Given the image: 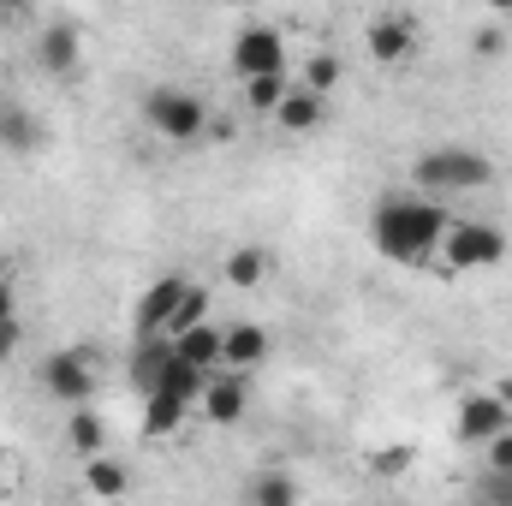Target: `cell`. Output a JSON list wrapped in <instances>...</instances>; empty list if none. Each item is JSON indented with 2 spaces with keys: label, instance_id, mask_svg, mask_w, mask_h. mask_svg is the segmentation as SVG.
Returning <instances> with one entry per match:
<instances>
[{
  "label": "cell",
  "instance_id": "484cf974",
  "mask_svg": "<svg viewBox=\"0 0 512 506\" xmlns=\"http://www.w3.org/2000/svg\"><path fill=\"white\" fill-rule=\"evenodd\" d=\"M471 54H477V60H501V54H507V30H495V24L477 30V36H471Z\"/></svg>",
  "mask_w": 512,
  "mask_h": 506
},
{
  "label": "cell",
  "instance_id": "3957f363",
  "mask_svg": "<svg viewBox=\"0 0 512 506\" xmlns=\"http://www.w3.org/2000/svg\"><path fill=\"white\" fill-rule=\"evenodd\" d=\"M507 262V233L495 221H453L441 233V268L447 274H477V268H501Z\"/></svg>",
  "mask_w": 512,
  "mask_h": 506
},
{
  "label": "cell",
  "instance_id": "44dd1931",
  "mask_svg": "<svg viewBox=\"0 0 512 506\" xmlns=\"http://www.w3.org/2000/svg\"><path fill=\"white\" fill-rule=\"evenodd\" d=\"M245 495H251L256 506H292V501H298V483L268 471V477H251V489H245Z\"/></svg>",
  "mask_w": 512,
  "mask_h": 506
},
{
  "label": "cell",
  "instance_id": "4316f807",
  "mask_svg": "<svg viewBox=\"0 0 512 506\" xmlns=\"http://www.w3.org/2000/svg\"><path fill=\"white\" fill-rule=\"evenodd\" d=\"M477 495L495 501V506H512V471H489V477L477 483Z\"/></svg>",
  "mask_w": 512,
  "mask_h": 506
},
{
  "label": "cell",
  "instance_id": "5b68a950",
  "mask_svg": "<svg viewBox=\"0 0 512 506\" xmlns=\"http://www.w3.org/2000/svg\"><path fill=\"white\" fill-rule=\"evenodd\" d=\"M42 387H48L60 405H90V393H96V352H84V346L48 352V364H42Z\"/></svg>",
  "mask_w": 512,
  "mask_h": 506
},
{
  "label": "cell",
  "instance_id": "52a82bcc",
  "mask_svg": "<svg viewBox=\"0 0 512 506\" xmlns=\"http://www.w3.org/2000/svg\"><path fill=\"white\" fill-rule=\"evenodd\" d=\"M191 292V280L185 274H161L143 298H137V310H131V328H137V340H155V334H167V322H173V310H179V298Z\"/></svg>",
  "mask_w": 512,
  "mask_h": 506
},
{
  "label": "cell",
  "instance_id": "d6986e66",
  "mask_svg": "<svg viewBox=\"0 0 512 506\" xmlns=\"http://www.w3.org/2000/svg\"><path fill=\"white\" fill-rule=\"evenodd\" d=\"M36 143H42L36 114H24V108H6V114H0V149H12V155H30Z\"/></svg>",
  "mask_w": 512,
  "mask_h": 506
},
{
  "label": "cell",
  "instance_id": "277c9868",
  "mask_svg": "<svg viewBox=\"0 0 512 506\" xmlns=\"http://www.w3.org/2000/svg\"><path fill=\"white\" fill-rule=\"evenodd\" d=\"M143 120H149V131H161L167 143H191V137H203V131H209V108H203L191 90L161 84V90H149V96H143Z\"/></svg>",
  "mask_w": 512,
  "mask_h": 506
},
{
  "label": "cell",
  "instance_id": "8fae6325",
  "mask_svg": "<svg viewBox=\"0 0 512 506\" xmlns=\"http://www.w3.org/2000/svg\"><path fill=\"white\" fill-rule=\"evenodd\" d=\"M256 364H268V328L233 322V328L221 334V370H245V376H251Z\"/></svg>",
  "mask_w": 512,
  "mask_h": 506
},
{
  "label": "cell",
  "instance_id": "d4e9b609",
  "mask_svg": "<svg viewBox=\"0 0 512 506\" xmlns=\"http://www.w3.org/2000/svg\"><path fill=\"white\" fill-rule=\"evenodd\" d=\"M483 453H489V471H512V417L483 441Z\"/></svg>",
  "mask_w": 512,
  "mask_h": 506
},
{
  "label": "cell",
  "instance_id": "2e32d148",
  "mask_svg": "<svg viewBox=\"0 0 512 506\" xmlns=\"http://www.w3.org/2000/svg\"><path fill=\"white\" fill-rule=\"evenodd\" d=\"M66 447H72L78 459H90V453H102V447H108V423H102L96 411H84V405H72V411H66Z\"/></svg>",
  "mask_w": 512,
  "mask_h": 506
},
{
  "label": "cell",
  "instance_id": "d6a6232c",
  "mask_svg": "<svg viewBox=\"0 0 512 506\" xmlns=\"http://www.w3.org/2000/svg\"><path fill=\"white\" fill-rule=\"evenodd\" d=\"M0 18H6V0H0Z\"/></svg>",
  "mask_w": 512,
  "mask_h": 506
},
{
  "label": "cell",
  "instance_id": "f1b7e54d",
  "mask_svg": "<svg viewBox=\"0 0 512 506\" xmlns=\"http://www.w3.org/2000/svg\"><path fill=\"white\" fill-rule=\"evenodd\" d=\"M6 316H18V292H12V280H0V322Z\"/></svg>",
  "mask_w": 512,
  "mask_h": 506
},
{
  "label": "cell",
  "instance_id": "1f68e13d",
  "mask_svg": "<svg viewBox=\"0 0 512 506\" xmlns=\"http://www.w3.org/2000/svg\"><path fill=\"white\" fill-rule=\"evenodd\" d=\"M0 96H6V78H0Z\"/></svg>",
  "mask_w": 512,
  "mask_h": 506
},
{
  "label": "cell",
  "instance_id": "ffe728a7",
  "mask_svg": "<svg viewBox=\"0 0 512 506\" xmlns=\"http://www.w3.org/2000/svg\"><path fill=\"white\" fill-rule=\"evenodd\" d=\"M286 90H292V84H286V72H268V78H245V102H251V114H274Z\"/></svg>",
  "mask_w": 512,
  "mask_h": 506
},
{
  "label": "cell",
  "instance_id": "ba28073f",
  "mask_svg": "<svg viewBox=\"0 0 512 506\" xmlns=\"http://www.w3.org/2000/svg\"><path fill=\"white\" fill-rule=\"evenodd\" d=\"M197 405H203V417H209V423L233 429V423L245 417V405H251V376H245V370H215Z\"/></svg>",
  "mask_w": 512,
  "mask_h": 506
},
{
  "label": "cell",
  "instance_id": "f546056e",
  "mask_svg": "<svg viewBox=\"0 0 512 506\" xmlns=\"http://www.w3.org/2000/svg\"><path fill=\"white\" fill-rule=\"evenodd\" d=\"M489 12H512V0H489Z\"/></svg>",
  "mask_w": 512,
  "mask_h": 506
},
{
  "label": "cell",
  "instance_id": "7c38bea8",
  "mask_svg": "<svg viewBox=\"0 0 512 506\" xmlns=\"http://www.w3.org/2000/svg\"><path fill=\"white\" fill-rule=\"evenodd\" d=\"M364 48H370V60H376V66H399V60L411 54V18H399V12L370 18V30H364Z\"/></svg>",
  "mask_w": 512,
  "mask_h": 506
},
{
  "label": "cell",
  "instance_id": "603a6c76",
  "mask_svg": "<svg viewBox=\"0 0 512 506\" xmlns=\"http://www.w3.org/2000/svg\"><path fill=\"white\" fill-rule=\"evenodd\" d=\"M191 322H209V292H203V286H191V292L179 298V310H173V322H167V334H185Z\"/></svg>",
  "mask_w": 512,
  "mask_h": 506
},
{
  "label": "cell",
  "instance_id": "9c48e42d",
  "mask_svg": "<svg viewBox=\"0 0 512 506\" xmlns=\"http://www.w3.org/2000/svg\"><path fill=\"white\" fill-rule=\"evenodd\" d=\"M36 60H42L54 78H72V72H78V60H84V30H78V24H66V18H54V24L42 30V42H36Z\"/></svg>",
  "mask_w": 512,
  "mask_h": 506
},
{
  "label": "cell",
  "instance_id": "4dcf8cb0",
  "mask_svg": "<svg viewBox=\"0 0 512 506\" xmlns=\"http://www.w3.org/2000/svg\"><path fill=\"white\" fill-rule=\"evenodd\" d=\"M221 6H251V0H221Z\"/></svg>",
  "mask_w": 512,
  "mask_h": 506
},
{
  "label": "cell",
  "instance_id": "83f0119b",
  "mask_svg": "<svg viewBox=\"0 0 512 506\" xmlns=\"http://www.w3.org/2000/svg\"><path fill=\"white\" fill-rule=\"evenodd\" d=\"M18 346H24V322H18V316H6V322H0V364H6V358H18Z\"/></svg>",
  "mask_w": 512,
  "mask_h": 506
},
{
  "label": "cell",
  "instance_id": "e0dca14e",
  "mask_svg": "<svg viewBox=\"0 0 512 506\" xmlns=\"http://www.w3.org/2000/svg\"><path fill=\"white\" fill-rule=\"evenodd\" d=\"M84 489L114 501V495H126V489H131V477H126V465H120V459H102V453H90V459H84Z\"/></svg>",
  "mask_w": 512,
  "mask_h": 506
},
{
  "label": "cell",
  "instance_id": "4fadbf2b",
  "mask_svg": "<svg viewBox=\"0 0 512 506\" xmlns=\"http://www.w3.org/2000/svg\"><path fill=\"white\" fill-rule=\"evenodd\" d=\"M185 417H191V399H179V393H167V387L143 393V435H149V441H155V435H173Z\"/></svg>",
  "mask_w": 512,
  "mask_h": 506
},
{
  "label": "cell",
  "instance_id": "9a60e30c",
  "mask_svg": "<svg viewBox=\"0 0 512 506\" xmlns=\"http://www.w3.org/2000/svg\"><path fill=\"white\" fill-rule=\"evenodd\" d=\"M173 352H179V358H191V364H203V370H221V328L191 322L185 334H173Z\"/></svg>",
  "mask_w": 512,
  "mask_h": 506
},
{
  "label": "cell",
  "instance_id": "cb8c5ba5",
  "mask_svg": "<svg viewBox=\"0 0 512 506\" xmlns=\"http://www.w3.org/2000/svg\"><path fill=\"white\" fill-rule=\"evenodd\" d=\"M411 459H417V453H411L405 441H399V447H376V453H370V471H376V477H405Z\"/></svg>",
  "mask_w": 512,
  "mask_h": 506
},
{
  "label": "cell",
  "instance_id": "7a4b0ae2",
  "mask_svg": "<svg viewBox=\"0 0 512 506\" xmlns=\"http://www.w3.org/2000/svg\"><path fill=\"white\" fill-rule=\"evenodd\" d=\"M411 179L423 185V191H483L489 179H495V161L483 155V149H465V143H441V149H423L417 161H411Z\"/></svg>",
  "mask_w": 512,
  "mask_h": 506
},
{
  "label": "cell",
  "instance_id": "6da1fadb",
  "mask_svg": "<svg viewBox=\"0 0 512 506\" xmlns=\"http://www.w3.org/2000/svg\"><path fill=\"white\" fill-rule=\"evenodd\" d=\"M441 233H447V209L441 203H429V197H387L376 203V215H370V239H376V251L387 262H429V256L441 251Z\"/></svg>",
  "mask_w": 512,
  "mask_h": 506
},
{
  "label": "cell",
  "instance_id": "5bb4252c",
  "mask_svg": "<svg viewBox=\"0 0 512 506\" xmlns=\"http://www.w3.org/2000/svg\"><path fill=\"white\" fill-rule=\"evenodd\" d=\"M274 120H280V131H316L322 126V96H316L310 84H292V90L280 96Z\"/></svg>",
  "mask_w": 512,
  "mask_h": 506
},
{
  "label": "cell",
  "instance_id": "ac0fdd59",
  "mask_svg": "<svg viewBox=\"0 0 512 506\" xmlns=\"http://www.w3.org/2000/svg\"><path fill=\"white\" fill-rule=\"evenodd\" d=\"M268 262H274V256L262 251V245H239V251L221 262V268H227V286H262V280H268Z\"/></svg>",
  "mask_w": 512,
  "mask_h": 506
},
{
  "label": "cell",
  "instance_id": "8992f818",
  "mask_svg": "<svg viewBox=\"0 0 512 506\" xmlns=\"http://www.w3.org/2000/svg\"><path fill=\"white\" fill-rule=\"evenodd\" d=\"M233 72H239V78L286 72V42H280L274 24H251V30H239V42H233Z\"/></svg>",
  "mask_w": 512,
  "mask_h": 506
},
{
  "label": "cell",
  "instance_id": "30bf717a",
  "mask_svg": "<svg viewBox=\"0 0 512 506\" xmlns=\"http://www.w3.org/2000/svg\"><path fill=\"white\" fill-rule=\"evenodd\" d=\"M507 417H512V411H507V399H501V393H471V399L459 405V441H465V447H483Z\"/></svg>",
  "mask_w": 512,
  "mask_h": 506
},
{
  "label": "cell",
  "instance_id": "7402d4cb",
  "mask_svg": "<svg viewBox=\"0 0 512 506\" xmlns=\"http://www.w3.org/2000/svg\"><path fill=\"white\" fill-rule=\"evenodd\" d=\"M340 78H346V72H340V60H334V54H310V60H304V84H310L316 96H334V90H340Z\"/></svg>",
  "mask_w": 512,
  "mask_h": 506
}]
</instances>
